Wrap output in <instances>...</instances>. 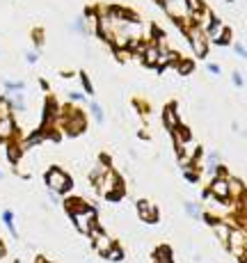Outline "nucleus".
I'll return each instance as SVG.
<instances>
[{"instance_id": "obj_1", "label": "nucleus", "mask_w": 247, "mask_h": 263, "mask_svg": "<svg viewBox=\"0 0 247 263\" xmlns=\"http://www.w3.org/2000/svg\"><path fill=\"white\" fill-rule=\"evenodd\" d=\"M46 181H48L50 190H55V192H64L69 185H71V179H69L62 170H50L46 174Z\"/></svg>"}, {"instance_id": "obj_2", "label": "nucleus", "mask_w": 247, "mask_h": 263, "mask_svg": "<svg viewBox=\"0 0 247 263\" xmlns=\"http://www.w3.org/2000/svg\"><path fill=\"white\" fill-rule=\"evenodd\" d=\"M226 242H229L231 252H234L236 256H240V259H243V256H245V231L243 229H231Z\"/></svg>"}, {"instance_id": "obj_3", "label": "nucleus", "mask_w": 247, "mask_h": 263, "mask_svg": "<svg viewBox=\"0 0 247 263\" xmlns=\"http://www.w3.org/2000/svg\"><path fill=\"white\" fill-rule=\"evenodd\" d=\"M190 44H193V48H195V53L197 55H206L208 46H206V37H204V32H201L199 25L190 28Z\"/></svg>"}, {"instance_id": "obj_4", "label": "nucleus", "mask_w": 247, "mask_h": 263, "mask_svg": "<svg viewBox=\"0 0 247 263\" xmlns=\"http://www.w3.org/2000/svg\"><path fill=\"white\" fill-rule=\"evenodd\" d=\"M73 213V222L78 224L80 231H92V220H94V211L92 209H85V213H80V211H71Z\"/></svg>"}, {"instance_id": "obj_5", "label": "nucleus", "mask_w": 247, "mask_h": 263, "mask_svg": "<svg viewBox=\"0 0 247 263\" xmlns=\"http://www.w3.org/2000/svg\"><path fill=\"white\" fill-rule=\"evenodd\" d=\"M165 7H167V12L172 14L174 18H183L185 14H188L185 0H169V3H165Z\"/></svg>"}, {"instance_id": "obj_6", "label": "nucleus", "mask_w": 247, "mask_h": 263, "mask_svg": "<svg viewBox=\"0 0 247 263\" xmlns=\"http://www.w3.org/2000/svg\"><path fill=\"white\" fill-rule=\"evenodd\" d=\"M206 30H208V37L213 39V42H226V39H229V32H226V28L222 23H211Z\"/></svg>"}, {"instance_id": "obj_7", "label": "nucleus", "mask_w": 247, "mask_h": 263, "mask_svg": "<svg viewBox=\"0 0 247 263\" xmlns=\"http://www.w3.org/2000/svg\"><path fill=\"white\" fill-rule=\"evenodd\" d=\"M99 183H101V192H105V195H110V190H115V188H117V176H115L112 172L108 170L103 176H101V181H99Z\"/></svg>"}, {"instance_id": "obj_8", "label": "nucleus", "mask_w": 247, "mask_h": 263, "mask_svg": "<svg viewBox=\"0 0 247 263\" xmlns=\"http://www.w3.org/2000/svg\"><path fill=\"white\" fill-rule=\"evenodd\" d=\"M211 192L215 197H220V199H226L229 197V183H226V179H215L213 185H211Z\"/></svg>"}, {"instance_id": "obj_9", "label": "nucleus", "mask_w": 247, "mask_h": 263, "mask_svg": "<svg viewBox=\"0 0 247 263\" xmlns=\"http://www.w3.org/2000/svg\"><path fill=\"white\" fill-rule=\"evenodd\" d=\"M9 138H14V119L5 117L0 119V140H9Z\"/></svg>"}, {"instance_id": "obj_10", "label": "nucleus", "mask_w": 247, "mask_h": 263, "mask_svg": "<svg viewBox=\"0 0 247 263\" xmlns=\"http://www.w3.org/2000/svg\"><path fill=\"white\" fill-rule=\"evenodd\" d=\"M138 209H140V217H142V220H149V222H154V220H156L154 206H151V204H147V201H140Z\"/></svg>"}, {"instance_id": "obj_11", "label": "nucleus", "mask_w": 247, "mask_h": 263, "mask_svg": "<svg viewBox=\"0 0 247 263\" xmlns=\"http://www.w3.org/2000/svg\"><path fill=\"white\" fill-rule=\"evenodd\" d=\"M94 240H97V250L99 252H110V236L97 231V234H94Z\"/></svg>"}, {"instance_id": "obj_12", "label": "nucleus", "mask_w": 247, "mask_h": 263, "mask_svg": "<svg viewBox=\"0 0 247 263\" xmlns=\"http://www.w3.org/2000/svg\"><path fill=\"white\" fill-rule=\"evenodd\" d=\"M185 7H188V12L199 14L201 12V0H185Z\"/></svg>"}, {"instance_id": "obj_13", "label": "nucleus", "mask_w": 247, "mask_h": 263, "mask_svg": "<svg viewBox=\"0 0 247 263\" xmlns=\"http://www.w3.org/2000/svg\"><path fill=\"white\" fill-rule=\"evenodd\" d=\"M215 231H218V236L222 240L229 238V227H226V224H215Z\"/></svg>"}, {"instance_id": "obj_14", "label": "nucleus", "mask_w": 247, "mask_h": 263, "mask_svg": "<svg viewBox=\"0 0 247 263\" xmlns=\"http://www.w3.org/2000/svg\"><path fill=\"white\" fill-rule=\"evenodd\" d=\"M165 117H167V126H169V128H174V126H176V115H174L172 108L165 110Z\"/></svg>"}, {"instance_id": "obj_15", "label": "nucleus", "mask_w": 247, "mask_h": 263, "mask_svg": "<svg viewBox=\"0 0 247 263\" xmlns=\"http://www.w3.org/2000/svg\"><path fill=\"white\" fill-rule=\"evenodd\" d=\"M9 117V103L7 101H0V119Z\"/></svg>"}, {"instance_id": "obj_16", "label": "nucleus", "mask_w": 247, "mask_h": 263, "mask_svg": "<svg viewBox=\"0 0 247 263\" xmlns=\"http://www.w3.org/2000/svg\"><path fill=\"white\" fill-rule=\"evenodd\" d=\"M147 55H149V62H151V64H156V62H158V50H156V46H151Z\"/></svg>"}, {"instance_id": "obj_17", "label": "nucleus", "mask_w": 247, "mask_h": 263, "mask_svg": "<svg viewBox=\"0 0 247 263\" xmlns=\"http://www.w3.org/2000/svg\"><path fill=\"white\" fill-rule=\"evenodd\" d=\"M92 112H94V117H97V121H103V112H101V108L97 103H92Z\"/></svg>"}, {"instance_id": "obj_18", "label": "nucleus", "mask_w": 247, "mask_h": 263, "mask_svg": "<svg viewBox=\"0 0 247 263\" xmlns=\"http://www.w3.org/2000/svg\"><path fill=\"white\" fill-rule=\"evenodd\" d=\"M185 209H188V213L193 215V217L199 215V211H197V206H195V204H185Z\"/></svg>"}, {"instance_id": "obj_19", "label": "nucleus", "mask_w": 247, "mask_h": 263, "mask_svg": "<svg viewBox=\"0 0 247 263\" xmlns=\"http://www.w3.org/2000/svg\"><path fill=\"white\" fill-rule=\"evenodd\" d=\"M108 256H110V259H122V252H119V250H112V252H108Z\"/></svg>"}, {"instance_id": "obj_20", "label": "nucleus", "mask_w": 247, "mask_h": 263, "mask_svg": "<svg viewBox=\"0 0 247 263\" xmlns=\"http://www.w3.org/2000/svg\"><path fill=\"white\" fill-rule=\"evenodd\" d=\"M234 83H236V85H243V76H240V73H234Z\"/></svg>"}, {"instance_id": "obj_21", "label": "nucleus", "mask_w": 247, "mask_h": 263, "mask_svg": "<svg viewBox=\"0 0 247 263\" xmlns=\"http://www.w3.org/2000/svg\"><path fill=\"white\" fill-rule=\"evenodd\" d=\"M208 71L211 73H220V67H215V64H208Z\"/></svg>"}, {"instance_id": "obj_22", "label": "nucleus", "mask_w": 247, "mask_h": 263, "mask_svg": "<svg viewBox=\"0 0 247 263\" xmlns=\"http://www.w3.org/2000/svg\"><path fill=\"white\" fill-rule=\"evenodd\" d=\"M71 99H73V101H80V99H83V94H78V92H71Z\"/></svg>"}, {"instance_id": "obj_23", "label": "nucleus", "mask_w": 247, "mask_h": 263, "mask_svg": "<svg viewBox=\"0 0 247 263\" xmlns=\"http://www.w3.org/2000/svg\"><path fill=\"white\" fill-rule=\"evenodd\" d=\"M236 53L243 55V58H245V48H243V46H236Z\"/></svg>"}, {"instance_id": "obj_24", "label": "nucleus", "mask_w": 247, "mask_h": 263, "mask_svg": "<svg viewBox=\"0 0 247 263\" xmlns=\"http://www.w3.org/2000/svg\"><path fill=\"white\" fill-rule=\"evenodd\" d=\"M163 3H169V0H163Z\"/></svg>"}]
</instances>
